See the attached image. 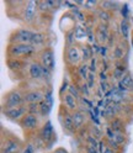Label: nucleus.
Masks as SVG:
<instances>
[{
  "mask_svg": "<svg viewBox=\"0 0 133 153\" xmlns=\"http://www.w3.org/2000/svg\"><path fill=\"white\" fill-rule=\"evenodd\" d=\"M88 152H89V153H98V149H96V147L88 146Z\"/></svg>",
  "mask_w": 133,
  "mask_h": 153,
  "instance_id": "nucleus-36",
  "label": "nucleus"
},
{
  "mask_svg": "<svg viewBox=\"0 0 133 153\" xmlns=\"http://www.w3.org/2000/svg\"><path fill=\"white\" fill-rule=\"evenodd\" d=\"M99 17L101 19L102 21H109L110 19H111V16H110V14L106 11V10H99Z\"/></svg>",
  "mask_w": 133,
  "mask_h": 153,
  "instance_id": "nucleus-24",
  "label": "nucleus"
},
{
  "mask_svg": "<svg viewBox=\"0 0 133 153\" xmlns=\"http://www.w3.org/2000/svg\"><path fill=\"white\" fill-rule=\"evenodd\" d=\"M50 9H51V5H50L48 1H41V3H38V10H41V11H48Z\"/></svg>",
  "mask_w": 133,
  "mask_h": 153,
  "instance_id": "nucleus-25",
  "label": "nucleus"
},
{
  "mask_svg": "<svg viewBox=\"0 0 133 153\" xmlns=\"http://www.w3.org/2000/svg\"><path fill=\"white\" fill-rule=\"evenodd\" d=\"M51 108H52V97H51V94H48L46 97V100L40 102V112L43 115V116H46V115L50 114Z\"/></svg>",
  "mask_w": 133,
  "mask_h": 153,
  "instance_id": "nucleus-13",
  "label": "nucleus"
},
{
  "mask_svg": "<svg viewBox=\"0 0 133 153\" xmlns=\"http://www.w3.org/2000/svg\"><path fill=\"white\" fill-rule=\"evenodd\" d=\"M27 112L31 115H36L40 112V104H30L27 105Z\"/></svg>",
  "mask_w": 133,
  "mask_h": 153,
  "instance_id": "nucleus-20",
  "label": "nucleus"
},
{
  "mask_svg": "<svg viewBox=\"0 0 133 153\" xmlns=\"http://www.w3.org/2000/svg\"><path fill=\"white\" fill-rule=\"evenodd\" d=\"M62 123H63V127L64 130L73 132L75 130V125H74V121H73V116L69 114H65L64 116L62 117Z\"/></svg>",
  "mask_w": 133,
  "mask_h": 153,
  "instance_id": "nucleus-15",
  "label": "nucleus"
},
{
  "mask_svg": "<svg viewBox=\"0 0 133 153\" xmlns=\"http://www.w3.org/2000/svg\"><path fill=\"white\" fill-rule=\"evenodd\" d=\"M22 153H35V146L33 145H27L26 147H25V149L22 151Z\"/></svg>",
  "mask_w": 133,
  "mask_h": 153,
  "instance_id": "nucleus-30",
  "label": "nucleus"
},
{
  "mask_svg": "<svg viewBox=\"0 0 133 153\" xmlns=\"http://www.w3.org/2000/svg\"><path fill=\"white\" fill-rule=\"evenodd\" d=\"M112 140L115 141L117 145H121V143L125 142V137H123L122 133H115V135H113V138H112Z\"/></svg>",
  "mask_w": 133,
  "mask_h": 153,
  "instance_id": "nucleus-26",
  "label": "nucleus"
},
{
  "mask_svg": "<svg viewBox=\"0 0 133 153\" xmlns=\"http://www.w3.org/2000/svg\"><path fill=\"white\" fill-rule=\"evenodd\" d=\"M9 67H10L11 69H20L21 64H20V62H18L17 59H13V61L9 62Z\"/></svg>",
  "mask_w": 133,
  "mask_h": 153,
  "instance_id": "nucleus-27",
  "label": "nucleus"
},
{
  "mask_svg": "<svg viewBox=\"0 0 133 153\" xmlns=\"http://www.w3.org/2000/svg\"><path fill=\"white\" fill-rule=\"evenodd\" d=\"M22 102H24V95L20 91H18V90H13V91H10L5 97L4 109L22 106Z\"/></svg>",
  "mask_w": 133,
  "mask_h": 153,
  "instance_id": "nucleus-1",
  "label": "nucleus"
},
{
  "mask_svg": "<svg viewBox=\"0 0 133 153\" xmlns=\"http://www.w3.org/2000/svg\"><path fill=\"white\" fill-rule=\"evenodd\" d=\"M63 102L69 111H77V99H75L73 95H70L69 93L63 95Z\"/></svg>",
  "mask_w": 133,
  "mask_h": 153,
  "instance_id": "nucleus-11",
  "label": "nucleus"
},
{
  "mask_svg": "<svg viewBox=\"0 0 133 153\" xmlns=\"http://www.w3.org/2000/svg\"><path fill=\"white\" fill-rule=\"evenodd\" d=\"M37 10H38V3L37 1H28L26 4V6H25V10H24L25 21H27V22L33 21Z\"/></svg>",
  "mask_w": 133,
  "mask_h": 153,
  "instance_id": "nucleus-6",
  "label": "nucleus"
},
{
  "mask_svg": "<svg viewBox=\"0 0 133 153\" xmlns=\"http://www.w3.org/2000/svg\"><path fill=\"white\" fill-rule=\"evenodd\" d=\"M89 89H90V88H89V85H88L86 83H85V84L83 85V87H81L80 91H81L83 94H85V95H86V97H89V93H90V91H89Z\"/></svg>",
  "mask_w": 133,
  "mask_h": 153,
  "instance_id": "nucleus-32",
  "label": "nucleus"
},
{
  "mask_svg": "<svg viewBox=\"0 0 133 153\" xmlns=\"http://www.w3.org/2000/svg\"><path fill=\"white\" fill-rule=\"evenodd\" d=\"M53 136V126L50 121L46 122V125L42 127L41 130V138L44 141V142H48Z\"/></svg>",
  "mask_w": 133,
  "mask_h": 153,
  "instance_id": "nucleus-12",
  "label": "nucleus"
},
{
  "mask_svg": "<svg viewBox=\"0 0 133 153\" xmlns=\"http://www.w3.org/2000/svg\"><path fill=\"white\" fill-rule=\"evenodd\" d=\"M73 121H74V125H75V127L77 128H79V127H81L83 125H84V122H85V120H86V116H85V114L83 112V111H79V110H77L73 115Z\"/></svg>",
  "mask_w": 133,
  "mask_h": 153,
  "instance_id": "nucleus-16",
  "label": "nucleus"
},
{
  "mask_svg": "<svg viewBox=\"0 0 133 153\" xmlns=\"http://www.w3.org/2000/svg\"><path fill=\"white\" fill-rule=\"evenodd\" d=\"M28 73H30V76L32 79L37 80V79H41L42 76H44L43 74V65L40 64L38 62H33L30 68H28Z\"/></svg>",
  "mask_w": 133,
  "mask_h": 153,
  "instance_id": "nucleus-8",
  "label": "nucleus"
},
{
  "mask_svg": "<svg viewBox=\"0 0 133 153\" xmlns=\"http://www.w3.org/2000/svg\"><path fill=\"white\" fill-rule=\"evenodd\" d=\"M35 51V46L32 45H25V43H15L10 48V54L13 57H20L31 54Z\"/></svg>",
  "mask_w": 133,
  "mask_h": 153,
  "instance_id": "nucleus-3",
  "label": "nucleus"
},
{
  "mask_svg": "<svg viewBox=\"0 0 133 153\" xmlns=\"http://www.w3.org/2000/svg\"><path fill=\"white\" fill-rule=\"evenodd\" d=\"M102 6L105 7V10L107 11V10H110L111 7L116 6V4H115V3H110V1H105V3H102Z\"/></svg>",
  "mask_w": 133,
  "mask_h": 153,
  "instance_id": "nucleus-34",
  "label": "nucleus"
},
{
  "mask_svg": "<svg viewBox=\"0 0 133 153\" xmlns=\"http://www.w3.org/2000/svg\"><path fill=\"white\" fill-rule=\"evenodd\" d=\"M37 125H38V117H37L36 115L27 114L22 119V126L27 130H33L37 127Z\"/></svg>",
  "mask_w": 133,
  "mask_h": 153,
  "instance_id": "nucleus-9",
  "label": "nucleus"
},
{
  "mask_svg": "<svg viewBox=\"0 0 133 153\" xmlns=\"http://www.w3.org/2000/svg\"><path fill=\"white\" fill-rule=\"evenodd\" d=\"M44 41H46V36H44L43 33H41V32H35L31 45H32V46H41V45L44 43Z\"/></svg>",
  "mask_w": 133,
  "mask_h": 153,
  "instance_id": "nucleus-17",
  "label": "nucleus"
},
{
  "mask_svg": "<svg viewBox=\"0 0 133 153\" xmlns=\"http://www.w3.org/2000/svg\"><path fill=\"white\" fill-rule=\"evenodd\" d=\"M86 84L89 85L90 89L94 87V73H90V74H89V76H88V83H86Z\"/></svg>",
  "mask_w": 133,
  "mask_h": 153,
  "instance_id": "nucleus-33",
  "label": "nucleus"
},
{
  "mask_svg": "<svg viewBox=\"0 0 133 153\" xmlns=\"http://www.w3.org/2000/svg\"><path fill=\"white\" fill-rule=\"evenodd\" d=\"M90 69H89V67L86 65V64H83L81 67H80V68H79V74H80V76H81V78L83 79H85V80H86L88 79V72H89Z\"/></svg>",
  "mask_w": 133,
  "mask_h": 153,
  "instance_id": "nucleus-22",
  "label": "nucleus"
},
{
  "mask_svg": "<svg viewBox=\"0 0 133 153\" xmlns=\"http://www.w3.org/2000/svg\"><path fill=\"white\" fill-rule=\"evenodd\" d=\"M20 149V143L15 140H7L1 148V153H17Z\"/></svg>",
  "mask_w": 133,
  "mask_h": 153,
  "instance_id": "nucleus-10",
  "label": "nucleus"
},
{
  "mask_svg": "<svg viewBox=\"0 0 133 153\" xmlns=\"http://www.w3.org/2000/svg\"><path fill=\"white\" fill-rule=\"evenodd\" d=\"M120 28H121L122 36L127 38V37H128V32H129V26H128V22H127V20H126V19H125V20H122V21H121Z\"/></svg>",
  "mask_w": 133,
  "mask_h": 153,
  "instance_id": "nucleus-19",
  "label": "nucleus"
},
{
  "mask_svg": "<svg viewBox=\"0 0 133 153\" xmlns=\"http://www.w3.org/2000/svg\"><path fill=\"white\" fill-rule=\"evenodd\" d=\"M42 65L51 72L54 69V54L51 48L44 50L42 53Z\"/></svg>",
  "mask_w": 133,
  "mask_h": 153,
  "instance_id": "nucleus-7",
  "label": "nucleus"
},
{
  "mask_svg": "<svg viewBox=\"0 0 133 153\" xmlns=\"http://www.w3.org/2000/svg\"><path fill=\"white\" fill-rule=\"evenodd\" d=\"M35 32L28 30V28H20L17 32H15L13 41L16 43H25V45H31L32 38Z\"/></svg>",
  "mask_w": 133,
  "mask_h": 153,
  "instance_id": "nucleus-2",
  "label": "nucleus"
},
{
  "mask_svg": "<svg viewBox=\"0 0 133 153\" xmlns=\"http://www.w3.org/2000/svg\"><path fill=\"white\" fill-rule=\"evenodd\" d=\"M44 100V94L40 90H31L24 95V102L30 104H40Z\"/></svg>",
  "mask_w": 133,
  "mask_h": 153,
  "instance_id": "nucleus-5",
  "label": "nucleus"
},
{
  "mask_svg": "<svg viewBox=\"0 0 133 153\" xmlns=\"http://www.w3.org/2000/svg\"><path fill=\"white\" fill-rule=\"evenodd\" d=\"M27 106H17V108H10V109H3V114L11 120H22L26 116Z\"/></svg>",
  "mask_w": 133,
  "mask_h": 153,
  "instance_id": "nucleus-4",
  "label": "nucleus"
},
{
  "mask_svg": "<svg viewBox=\"0 0 133 153\" xmlns=\"http://www.w3.org/2000/svg\"><path fill=\"white\" fill-rule=\"evenodd\" d=\"M122 128H123V123L121 120L116 119L112 121V126H111V130L115 132V133H122Z\"/></svg>",
  "mask_w": 133,
  "mask_h": 153,
  "instance_id": "nucleus-18",
  "label": "nucleus"
},
{
  "mask_svg": "<svg viewBox=\"0 0 133 153\" xmlns=\"http://www.w3.org/2000/svg\"><path fill=\"white\" fill-rule=\"evenodd\" d=\"M69 94L73 95L75 99H79L80 98V89H78V87H75V85H69Z\"/></svg>",
  "mask_w": 133,
  "mask_h": 153,
  "instance_id": "nucleus-23",
  "label": "nucleus"
},
{
  "mask_svg": "<svg viewBox=\"0 0 133 153\" xmlns=\"http://www.w3.org/2000/svg\"><path fill=\"white\" fill-rule=\"evenodd\" d=\"M66 57H68V61L72 63V64H75L79 59H80V52L77 47H69L68 48V52H66Z\"/></svg>",
  "mask_w": 133,
  "mask_h": 153,
  "instance_id": "nucleus-14",
  "label": "nucleus"
},
{
  "mask_svg": "<svg viewBox=\"0 0 133 153\" xmlns=\"http://www.w3.org/2000/svg\"><path fill=\"white\" fill-rule=\"evenodd\" d=\"M131 83H132V80H131L129 76H123V78H122V82H121L122 85H125V88H127Z\"/></svg>",
  "mask_w": 133,
  "mask_h": 153,
  "instance_id": "nucleus-31",
  "label": "nucleus"
},
{
  "mask_svg": "<svg viewBox=\"0 0 133 153\" xmlns=\"http://www.w3.org/2000/svg\"><path fill=\"white\" fill-rule=\"evenodd\" d=\"M113 56H115L116 58H122V56H123V50L120 48V47H117V48H115V51H113Z\"/></svg>",
  "mask_w": 133,
  "mask_h": 153,
  "instance_id": "nucleus-29",
  "label": "nucleus"
},
{
  "mask_svg": "<svg viewBox=\"0 0 133 153\" xmlns=\"http://www.w3.org/2000/svg\"><path fill=\"white\" fill-rule=\"evenodd\" d=\"M88 143H89V146H92V147H96L98 148V141H96V138L95 137H92V136H89L88 137Z\"/></svg>",
  "mask_w": 133,
  "mask_h": 153,
  "instance_id": "nucleus-28",
  "label": "nucleus"
},
{
  "mask_svg": "<svg viewBox=\"0 0 133 153\" xmlns=\"http://www.w3.org/2000/svg\"><path fill=\"white\" fill-rule=\"evenodd\" d=\"M84 61H88L90 58V52H89V48L86 47V48H84Z\"/></svg>",
  "mask_w": 133,
  "mask_h": 153,
  "instance_id": "nucleus-35",
  "label": "nucleus"
},
{
  "mask_svg": "<svg viewBox=\"0 0 133 153\" xmlns=\"http://www.w3.org/2000/svg\"><path fill=\"white\" fill-rule=\"evenodd\" d=\"M99 40L101 42H105L107 40V27L103 28V26H100L99 30Z\"/></svg>",
  "mask_w": 133,
  "mask_h": 153,
  "instance_id": "nucleus-21",
  "label": "nucleus"
},
{
  "mask_svg": "<svg viewBox=\"0 0 133 153\" xmlns=\"http://www.w3.org/2000/svg\"><path fill=\"white\" fill-rule=\"evenodd\" d=\"M103 153H112V151L110 148H105V151H103Z\"/></svg>",
  "mask_w": 133,
  "mask_h": 153,
  "instance_id": "nucleus-38",
  "label": "nucleus"
},
{
  "mask_svg": "<svg viewBox=\"0 0 133 153\" xmlns=\"http://www.w3.org/2000/svg\"><path fill=\"white\" fill-rule=\"evenodd\" d=\"M54 153H68V152H66L64 148H58V149H57Z\"/></svg>",
  "mask_w": 133,
  "mask_h": 153,
  "instance_id": "nucleus-37",
  "label": "nucleus"
}]
</instances>
